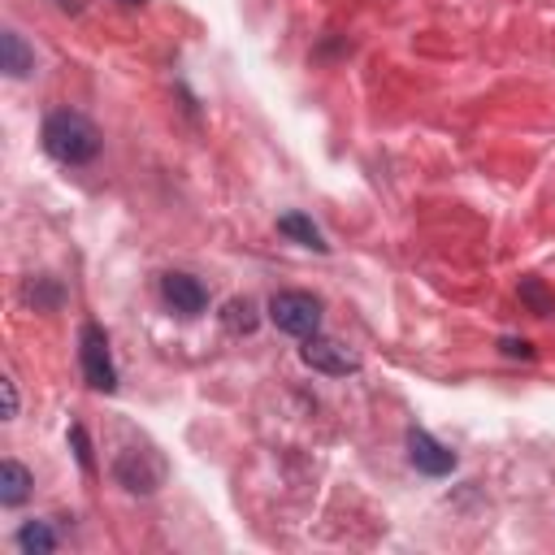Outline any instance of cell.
I'll list each match as a JSON object with an SVG mask.
<instances>
[{
  "mask_svg": "<svg viewBox=\"0 0 555 555\" xmlns=\"http://www.w3.org/2000/svg\"><path fill=\"white\" fill-rule=\"evenodd\" d=\"M265 313L291 338H309L321 330V300H317L313 291H273Z\"/></svg>",
  "mask_w": 555,
  "mask_h": 555,
  "instance_id": "4",
  "label": "cell"
},
{
  "mask_svg": "<svg viewBox=\"0 0 555 555\" xmlns=\"http://www.w3.org/2000/svg\"><path fill=\"white\" fill-rule=\"evenodd\" d=\"M13 542H18L22 555H52L61 538H57V530H52L49 521H22L18 533H13Z\"/></svg>",
  "mask_w": 555,
  "mask_h": 555,
  "instance_id": "13",
  "label": "cell"
},
{
  "mask_svg": "<svg viewBox=\"0 0 555 555\" xmlns=\"http://www.w3.org/2000/svg\"><path fill=\"white\" fill-rule=\"evenodd\" d=\"M118 4H126V9H144L148 0H118Z\"/></svg>",
  "mask_w": 555,
  "mask_h": 555,
  "instance_id": "19",
  "label": "cell"
},
{
  "mask_svg": "<svg viewBox=\"0 0 555 555\" xmlns=\"http://www.w3.org/2000/svg\"><path fill=\"white\" fill-rule=\"evenodd\" d=\"M404 447H408V464L416 473H425V478H452L456 473L460 456L447 447V443H438L430 430H421V425H408V434H404Z\"/></svg>",
  "mask_w": 555,
  "mask_h": 555,
  "instance_id": "6",
  "label": "cell"
},
{
  "mask_svg": "<svg viewBox=\"0 0 555 555\" xmlns=\"http://www.w3.org/2000/svg\"><path fill=\"white\" fill-rule=\"evenodd\" d=\"M40 144L49 152L57 166L66 169H83L92 166L100 157V148H104V135H100V126L87 113H78V109H52L44 126H40Z\"/></svg>",
  "mask_w": 555,
  "mask_h": 555,
  "instance_id": "1",
  "label": "cell"
},
{
  "mask_svg": "<svg viewBox=\"0 0 555 555\" xmlns=\"http://www.w3.org/2000/svg\"><path fill=\"white\" fill-rule=\"evenodd\" d=\"M66 438H70V447H74V460L83 464V473H96V456H92V438H87V430L74 421L70 430H66Z\"/></svg>",
  "mask_w": 555,
  "mask_h": 555,
  "instance_id": "15",
  "label": "cell"
},
{
  "mask_svg": "<svg viewBox=\"0 0 555 555\" xmlns=\"http://www.w3.org/2000/svg\"><path fill=\"white\" fill-rule=\"evenodd\" d=\"M221 326H226L230 335H256V326H261V309H256V300H247V295L226 300V304H221Z\"/></svg>",
  "mask_w": 555,
  "mask_h": 555,
  "instance_id": "12",
  "label": "cell"
},
{
  "mask_svg": "<svg viewBox=\"0 0 555 555\" xmlns=\"http://www.w3.org/2000/svg\"><path fill=\"white\" fill-rule=\"evenodd\" d=\"M113 482L126 490V495H157L169 478V464L166 456L157 452V447H148V443H135V447H121L118 456H113Z\"/></svg>",
  "mask_w": 555,
  "mask_h": 555,
  "instance_id": "2",
  "label": "cell"
},
{
  "mask_svg": "<svg viewBox=\"0 0 555 555\" xmlns=\"http://www.w3.org/2000/svg\"><path fill=\"white\" fill-rule=\"evenodd\" d=\"M0 390H4V421H13V416H18V382L4 373V378H0Z\"/></svg>",
  "mask_w": 555,
  "mask_h": 555,
  "instance_id": "17",
  "label": "cell"
},
{
  "mask_svg": "<svg viewBox=\"0 0 555 555\" xmlns=\"http://www.w3.org/2000/svg\"><path fill=\"white\" fill-rule=\"evenodd\" d=\"M61 13H83V0H52Z\"/></svg>",
  "mask_w": 555,
  "mask_h": 555,
  "instance_id": "18",
  "label": "cell"
},
{
  "mask_svg": "<svg viewBox=\"0 0 555 555\" xmlns=\"http://www.w3.org/2000/svg\"><path fill=\"white\" fill-rule=\"evenodd\" d=\"M161 300H166L169 313L178 317H200L204 309H209V287L195 278V273H183V269H169V273H161Z\"/></svg>",
  "mask_w": 555,
  "mask_h": 555,
  "instance_id": "7",
  "label": "cell"
},
{
  "mask_svg": "<svg viewBox=\"0 0 555 555\" xmlns=\"http://www.w3.org/2000/svg\"><path fill=\"white\" fill-rule=\"evenodd\" d=\"M521 304H525L533 317L555 313V300H551V291L542 287V278H521Z\"/></svg>",
  "mask_w": 555,
  "mask_h": 555,
  "instance_id": "14",
  "label": "cell"
},
{
  "mask_svg": "<svg viewBox=\"0 0 555 555\" xmlns=\"http://www.w3.org/2000/svg\"><path fill=\"white\" fill-rule=\"evenodd\" d=\"M78 364H83V382L96 395H113L118 390V364H113V347L100 321H83L78 330Z\"/></svg>",
  "mask_w": 555,
  "mask_h": 555,
  "instance_id": "3",
  "label": "cell"
},
{
  "mask_svg": "<svg viewBox=\"0 0 555 555\" xmlns=\"http://www.w3.org/2000/svg\"><path fill=\"white\" fill-rule=\"evenodd\" d=\"M300 361L309 364L313 373H326V378H347V373H361V356L356 352H347L338 338L330 335H309L300 338Z\"/></svg>",
  "mask_w": 555,
  "mask_h": 555,
  "instance_id": "5",
  "label": "cell"
},
{
  "mask_svg": "<svg viewBox=\"0 0 555 555\" xmlns=\"http://www.w3.org/2000/svg\"><path fill=\"white\" fill-rule=\"evenodd\" d=\"M278 235L291 243H300V247H313L321 256H330V243H326V235L317 230V221L309 218V213H282V218H278Z\"/></svg>",
  "mask_w": 555,
  "mask_h": 555,
  "instance_id": "11",
  "label": "cell"
},
{
  "mask_svg": "<svg viewBox=\"0 0 555 555\" xmlns=\"http://www.w3.org/2000/svg\"><path fill=\"white\" fill-rule=\"evenodd\" d=\"M35 490V478L22 460H0V507H22Z\"/></svg>",
  "mask_w": 555,
  "mask_h": 555,
  "instance_id": "9",
  "label": "cell"
},
{
  "mask_svg": "<svg viewBox=\"0 0 555 555\" xmlns=\"http://www.w3.org/2000/svg\"><path fill=\"white\" fill-rule=\"evenodd\" d=\"M499 352H504V356H512V361H533V356H538L530 338H516V335H504V338H499Z\"/></svg>",
  "mask_w": 555,
  "mask_h": 555,
  "instance_id": "16",
  "label": "cell"
},
{
  "mask_svg": "<svg viewBox=\"0 0 555 555\" xmlns=\"http://www.w3.org/2000/svg\"><path fill=\"white\" fill-rule=\"evenodd\" d=\"M22 304L31 313H57L61 304H66V287H61V278H52V273H35V278H26L22 282Z\"/></svg>",
  "mask_w": 555,
  "mask_h": 555,
  "instance_id": "10",
  "label": "cell"
},
{
  "mask_svg": "<svg viewBox=\"0 0 555 555\" xmlns=\"http://www.w3.org/2000/svg\"><path fill=\"white\" fill-rule=\"evenodd\" d=\"M0 70H4V78H31L35 74V49L22 40V31H13V26L0 31Z\"/></svg>",
  "mask_w": 555,
  "mask_h": 555,
  "instance_id": "8",
  "label": "cell"
}]
</instances>
